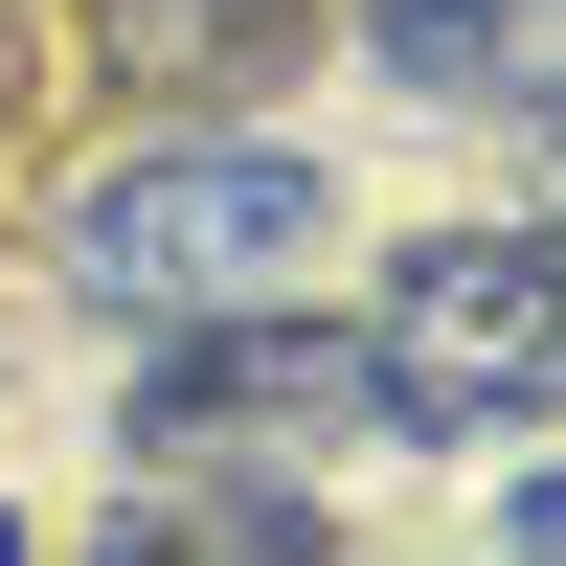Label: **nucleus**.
Returning <instances> with one entry per match:
<instances>
[{
    "label": "nucleus",
    "mask_w": 566,
    "mask_h": 566,
    "mask_svg": "<svg viewBox=\"0 0 566 566\" xmlns=\"http://www.w3.org/2000/svg\"><path fill=\"white\" fill-rule=\"evenodd\" d=\"M317 227H340V181L295 159V136H136V159L69 181V227H45V272H69L114 340H159V317H227V295H295Z\"/></svg>",
    "instance_id": "nucleus-1"
},
{
    "label": "nucleus",
    "mask_w": 566,
    "mask_h": 566,
    "mask_svg": "<svg viewBox=\"0 0 566 566\" xmlns=\"http://www.w3.org/2000/svg\"><path fill=\"white\" fill-rule=\"evenodd\" d=\"M363 363H386V453H476V431H544L566 408V205H453L386 250L363 295Z\"/></svg>",
    "instance_id": "nucleus-2"
},
{
    "label": "nucleus",
    "mask_w": 566,
    "mask_h": 566,
    "mask_svg": "<svg viewBox=\"0 0 566 566\" xmlns=\"http://www.w3.org/2000/svg\"><path fill=\"white\" fill-rule=\"evenodd\" d=\"M136 453H386V363H363V317H295V295L159 317L136 340Z\"/></svg>",
    "instance_id": "nucleus-3"
},
{
    "label": "nucleus",
    "mask_w": 566,
    "mask_h": 566,
    "mask_svg": "<svg viewBox=\"0 0 566 566\" xmlns=\"http://www.w3.org/2000/svg\"><path fill=\"white\" fill-rule=\"evenodd\" d=\"M91 566H340V544H317V499L272 476V453H159V476L91 522Z\"/></svg>",
    "instance_id": "nucleus-4"
},
{
    "label": "nucleus",
    "mask_w": 566,
    "mask_h": 566,
    "mask_svg": "<svg viewBox=\"0 0 566 566\" xmlns=\"http://www.w3.org/2000/svg\"><path fill=\"white\" fill-rule=\"evenodd\" d=\"M363 69L408 114H544L566 91V0H363Z\"/></svg>",
    "instance_id": "nucleus-5"
},
{
    "label": "nucleus",
    "mask_w": 566,
    "mask_h": 566,
    "mask_svg": "<svg viewBox=\"0 0 566 566\" xmlns=\"http://www.w3.org/2000/svg\"><path fill=\"white\" fill-rule=\"evenodd\" d=\"M91 23V69L114 91H181V114H227V91H272L317 45V0H69Z\"/></svg>",
    "instance_id": "nucleus-6"
},
{
    "label": "nucleus",
    "mask_w": 566,
    "mask_h": 566,
    "mask_svg": "<svg viewBox=\"0 0 566 566\" xmlns=\"http://www.w3.org/2000/svg\"><path fill=\"white\" fill-rule=\"evenodd\" d=\"M499 566H566V453H544L522 499H499Z\"/></svg>",
    "instance_id": "nucleus-7"
},
{
    "label": "nucleus",
    "mask_w": 566,
    "mask_h": 566,
    "mask_svg": "<svg viewBox=\"0 0 566 566\" xmlns=\"http://www.w3.org/2000/svg\"><path fill=\"white\" fill-rule=\"evenodd\" d=\"M0 566H23V522H0Z\"/></svg>",
    "instance_id": "nucleus-8"
}]
</instances>
